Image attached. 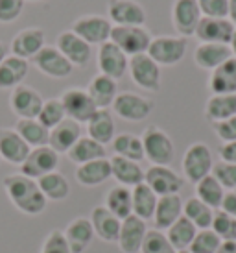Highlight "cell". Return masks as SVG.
<instances>
[{
	"label": "cell",
	"mask_w": 236,
	"mask_h": 253,
	"mask_svg": "<svg viewBox=\"0 0 236 253\" xmlns=\"http://www.w3.org/2000/svg\"><path fill=\"white\" fill-rule=\"evenodd\" d=\"M2 187L6 190L9 202L24 214L37 216L46 209L48 200L42 196L37 181L32 177L22 174H9L2 179Z\"/></svg>",
	"instance_id": "cell-1"
},
{
	"label": "cell",
	"mask_w": 236,
	"mask_h": 253,
	"mask_svg": "<svg viewBox=\"0 0 236 253\" xmlns=\"http://www.w3.org/2000/svg\"><path fill=\"white\" fill-rule=\"evenodd\" d=\"M142 146H144V157L152 165L159 167H170L175 157V146L170 135L160 129L159 126H148L142 135Z\"/></svg>",
	"instance_id": "cell-2"
},
{
	"label": "cell",
	"mask_w": 236,
	"mask_h": 253,
	"mask_svg": "<svg viewBox=\"0 0 236 253\" xmlns=\"http://www.w3.org/2000/svg\"><path fill=\"white\" fill-rule=\"evenodd\" d=\"M212 167H214V159H212V152L205 142H194L187 148V152L183 155L181 161V169H183V177L190 183L201 181L203 177L212 174Z\"/></svg>",
	"instance_id": "cell-3"
},
{
	"label": "cell",
	"mask_w": 236,
	"mask_h": 253,
	"mask_svg": "<svg viewBox=\"0 0 236 253\" xmlns=\"http://www.w3.org/2000/svg\"><path fill=\"white\" fill-rule=\"evenodd\" d=\"M187 48L188 41L185 37L159 36L152 39L146 54L159 67H174V65L183 61V57L187 54Z\"/></svg>",
	"instance_id": "cell-4"
},
{
	"label": "cell",
	"mask_w": 236,
	"mask_h": 253,
	"mask_svg": "<svg viewBox=\"0 0 236 253\" xmlns=\"http://www.w3.org/2000/svg\"><path fill=\"white\" fill-rule=\"evenodd\" d=\"M152 39V34L144 26H113L109 37V41L115 42L127 57L146 54Z\"/></svg>",
	"instance_id": "cell-5"
},
{
	"label": "cell",
	"mask_w": 236,
	"mask_h": 253,
	"mask_svg": "<svg viewBox=\"0 0 236 253\" xmlns=\"http://www.w3.org/2000/svg\"><path fill=\"white\" fill-rule=\"evenodd\" d=\"M111 107L120 119L127 120V122H142L153 113L155 102L152 98L140 96L137 92L125 91L118 92Z\"/></svg>",
	"instance_id": "cell-6"
},
{
	"label": "cell",
	"mask_w": 236,
	"mask_h": 253,
	"mask_svg": "<svg viewBox=\"0 0 236 253\" xmlns=\"http://www.w3.org/2000/svg\"><path fill=\"white\" fill-rule=\"evenodd\" d=\"M57 167H59V154L46 144V146L30 150L26 161L21 165V174L37 181L39 177L46 176L50 172H56Z\"/></svg>",
	"instance_id": "cell-7"
},
{
	"label": "cell",
	"mask_w": 236,
	"mask_h": 253,
	"mask_svg": "<svg viewBox=\"0 0 236 253\" xmlns=\"http://www.w3.org/2000/svg\"><path fill=\"white\" fill-rule=\"evenodd\" d=\"M144 183L157 196H170V194H179L181 189L185 187V177L170 167L152 165L144 172Z\"/></svg>",
	"instance_id": "cell-8"
},
{
	"label": "cell",
	"mask_w": 236,
	"mask_h": 253,
	"mask_svg": "<svg viewBox=\"0 0 236 253\" xmlns=\"http://www.w3.org/2000/svg\"><path fill=\"white\" fill-rule=\"evenodd\" d=\"M61 104L65 107L67 119L74 120L78 124H87L90 120V117L98 111L96 104L92 102V98L89 96L87 89H79V87H72L61 94Z\"/></svg>",
	"instance_id": "cell-9"
},
{
	"label": "cell",
	"mask_w": 236,
	"mask_h": 253,
	"mask_svg": "<svg viewBox=\"0 0 236 253\" xmlns=\"http://www.w3.org/2000/svg\"><path fill=\"white\" fill-rule=\"evenodd\" d=\"M127 71L131 74V80L140 89L150 92L160 91V67L148 54L129 57Z\"/></svg>",
	"instance_id": "cell-10"
},
{
	"label": "cell",
	"mask_w": 236,
	"mask_h": 253,
	"mask_svg": "<svg viewBox=\"0 0 236 253\" xmlns=\"http://www.w3.org/2000/svg\"><path fill=\"white\" fill-rule=\"evenodd\" d=\"M72 32L83 41L92 44H104L109 41L113 30V22L102 15H83L72 22Z\"/></svg>",
	"instance_id": "cell-11"
},
{
	"label": "cell",
	"mask_w": 236,
	"mask_h": 253,
	"mask_svg": "<svg viewBox=\"0 0 236 253\" xmlns=\"http://www.w3.org/2000/svg\"><path fill=\"white\" fill-rule=\"evenodd\" d=\"M201 9L197 0H174L172 6V22L175 32L181 37H192L196 34V28L201 21Z\"/></svg>",
	"instance_id": "cell-12"
},
{
	"label": "cell",
	"mask_w": 236,
	"mask_h": 253,
	"mask_svg": "<svg viewBox=\"0 0 236 253\" xmlns=\"http://www.w3.org/2000/svg\"><path fill=\"white\" fill-rule=\"evenodd\" d=\"M44 104L39 91L30 85H17L9 94V107L19 119H37Z\"/></svg>",
	"instance_id": "cell-13"
},
{
	"label": "cell",
	"mask_w": 236,
	"mask_h": 253,
	"mask_svg": "<svg viewBox=\"0 0 236 253\" xmlns=\"http://www.w3.org/2000/svg\"><path fill=\"white\" fill-rule=\"evenodd\" d=\"M107 15L115 26H144L146 24V9L137 0H109Z\"/></svg>",
	"instance_id": "cell-14"
},
{
	"label": "cell",
	"mask_w": 236,
	"mask_h": 253,
	"mask_svg": "<svg viewBox=\"0 0 236 253\" xmlns=\"http://www.w3.org/2000/svg\"><path fill=\"white\" fill-rule=\"evenodd\" d=\"M129 67V57L118 48L115 42L107 41L98 48V69L100 74L109 76L113 80H122Z\"/></svg>",
	"instance_id": "cell-15"
},
{
	"label": "cell",
	"mask_w": 236,
	"mask_h": 253,
	"mask_svg": "<svg viewBox=\"0 0 236 253\" xmlns=\"http://www.w3.org/2000/svg\"><path fill=\"white\" fill-rule=\"evenodd\" d=\"M34 65L42 74L56 80L69 78L74 71L72 63L57 50V46H48V44H44V48L34 57Z\"/></svg>",
	"instance_id": "cell-16"
},
{
	"label": "cell",
	"mask_w": 236,
	"mask_h": 253,
	"mask_svg": "<svg viewBox=\"0 0 236 253\" xmlns=\"http://www.w3.org/2000/svg\"><path fill=\"white\" fill-rule=\"evenodd\" d=\"M57 50L69 59L72 67H85L90 61L92 48L87 41L76 36L72 30H65L57 36Z\"/></svg>",
	"instance_id": "cell-17"
},
{
	"label": "cell",
	"mask_w": 236,
	"mask_h": 253,
	"mask_svg": "<svg viewBox=\"0 0 236 253\" xmlns=\"http://www.w3.org/2000/svg\"><path fill=\"white\" fill-rule=\"evenodd\" d=\"M146 231V222L142 218L135 214L124 218L120 225V233H118V248L122 250V253H140Z\"/></svg>",
	"instance_id": "cell-18"
},
{
	"label": "cell",
	"mask_w": 236,
	"mask_h": 253,
	"mask_svg": "<svg viewBox=\"0 0 236 253\" xmlns=\"http://www.w3.org/2000/svg\"><path fill=\"white\" fill-rule=\"evenodd\" d=\"M235 24L229 19H210L201 17V21L196 28L194 36L199 42H218V44H229L231 37L235 34Z\"/></svg>",
	"instance_id": "cell-19"
},
{
	"label": "cell",
	"mask_w": 236,
	"mask_h": 253,
	"mask_svg": "<svg viewBox=\"0 0 236 253\" xmlns=\"http://www.w3.org/2000/svg\"><path fill=\"white\" fill-rule=\"evenodd\" d=\"M32 148L24 142L21 135L11 127H0V157L9 165H19L26 161Z\"/></svg>",
	"instance_id": "cell-20"
},
{
	"label": "cell",
	"mask_w": 236,
	"mask_h": 253,
	"mask_svg": "<svg viewBox=\"0 0 236 253\" xmlns=\"http://www.w3.org/2000/svg\"><path fill=\"white\" fill-rule=\"evenodd\" d=\"M44 30L24 28L11 39V54L22 59H34L44 48Z\"/></svg>",
	"instance_id": "cell-21"
},
{
	"label": "cell",
	"mask_w": 236,
	"mask_h": 253,
	"mask_svg": "<svg viewBox=\"0 0 236 253\" xmlns=\"http://www.w3.org/2000/svg\"><path fill=\"white\" fill-rule=\"evenodd\" d=\"M89 220L92 224V229H94V237L105 240V242H117L118 240L122 220L115 216L109 209H105L104 205L94 207Z\"/></svg>",
	"instance_id": "cell-22"
},
{
	"label": "cell",
	"mask_w": 236,
	"mask_h": 253,
	"mask_svg": "<svg viewBox=\"0 0 236 253\" xmlns=\"http://www.w3.org/2000/svg\"><path fill=\"white\" fill-rule=\"evenodd\" d=\"M231 54L229 44H218V42H199L194 50V63L203 71H214L222 63H225Z\"/></svg>",
	"instance_id": "cell-23"
},
{
	"label": "cell",
	"mask_w": 236,
	"mask_h": 253,
	"mask_svg": "<svg viewBox=\"0 0 236 253\" xmlns=\"http://www.w3.org/2000/svg\"><path fill=\"white\" fill-rule=\"evenodd\" d=\"M183 216V200L179 194H170V196H159L157 207L153 212V224L155 229L166 231L172 224H175Z\"/></svg>",
	"instance_id": "cell-24"
},
{
	"label": "cell",
	"mask_w": 236,
	"mask_h": 253,
	"mask_svg": "<svg viewBox=\"0 0 236 253\" xmlns=\"http://www.w3.org/2000/svg\"><path fill=\"white\" fill-rule=\"evenodd\" d=\"M81 137V124H78L74 120L65 119L61 124L50 129L48 135V146L54 148L57 154H67L70 148L74 146Z\"/></svg>",
	"instance_id": "cell-25"
},
{
	"label": "cell",
	"mask_w": 236,
	"mask_h": 253,
	"mask_svg": "<svg viewBox=\"0 0 236 253\" xmlns=\"http://www.w3.org/2000/svg\"><path fill=\"white\" fill-rule=\"evenodd\" d=\"M63 233H65V239L69 242L72 253H83L94 239L92 224H90L89 218L85 216H78L74 220H70L67 229Z\"/></svg>",
	"instance_id": "cell-26"
},
{
	"label": "cell",
	"mask_w": 236,
	"mask_h": 253,
	"mask_svg": "<svg viewBox=\"0 0 236 253\" xmlns=\"http://www.w3.org/2000/svg\"><path fill=\"white\" fill-rule=\"evenodd\" d=\"M208 91L212 94H236V57H229L210 72Z\"/></svg>",
	"instance_id": "cell-27"
},
{
	"label": "cell",
	"mask_w": 236,
	"mask_h": 253,
	"mask_svg": "<svg viewBox=\"0 0 236 253\" xmlns=\"http://www.w3.org/2000/svg\"><path fill=\"white\" fill-rule=\"evenodd\" d=\"M109 177H113V172L111 161L107 157L79 165L76 169V181L83 187H98L107 181Z\"/></svg>",
	"instance_id": "cell-28"
},
{
	"label": "cell",
	"mask_w": 236,
	"mask_h": 253,
	"mask_svg": "<svg viewBox=\"0 0 236 253\" xmlns=\"http://www.w3.org/2000/svg\"><path fill=\"white\" fill-rule=\"evenodd\" d=\"M109 161H111L113 177L118 181V185L133 189V187H137V185L144 181V170L137 161L125 159V157H120V155H115Z\"/></svg>",
	"instance_id": "cell-29"
},
{
	"label": "cell",
	"mask_w": 236,
	"mask_h": 253,
	"mask_svg": "<svg viewBox=\"0 0 236 253\" xmlns=\"http://www.w3.org/2000/svg\"><path fill=\"white\" fill-rule=\"evenodd\" d=\"M87 92L92 98V102L96 104L98 109H107L109 106H113V102L118 94V85L117 80H113L109 76L104 74H96V76L90 80Z\"/></svg>",
	"instance_id": "cell-30"
},
{
	"label": "cell",
	"mask_w": 236,
	"mask_h": 253,
	"mask_svg": "<svg viewBox=\"0 0 236 253\" xmlns=\"http://www.w3.org/2000/svg\"><path fill=\"white\" fill-rule=\"evenodd\" d=\"M87 131H89L90 139H94L104 146L113 142L115 135H117V127H115V119H113L111 111L109 109H98L87 122Z\"/></svg>",
	"instance_id": "cell-31"
},
{
	"label": "cell",
	"mask_w": 236,
	"mask_h": 253,
	"mask_svg": "<svg viewBox=\"0 0 236 253\" xmlns=\"http://www.w3.org/2000/svg\"><path fill=\"white\" fill-rule=\"evenodd\" d=\"M28 74V61L17 56H6V59L0 63V89H11L24 82Z\"/></svg>",
	"instance_id": "cell-32"
},
{
	"label": "cell",
	"mask_w": 236,
	"mask_h": 253,
	"mask_svg": "<svg viewBox=\"0 0 236 253\" xmlns=\"http://www.w3.org/2000/svg\"><path fill=\"white\" fill-rule=\"evenodd\" d=\"M105 209L115 214L117 218L124 220V218L133 214V200H131V189L124 187V185H115L107 190L105 194Z\"/></svg>",
	"instance_id": "cell-33"
},
{
	"label": "cell",
	"mask_w": 236,
	"mask_h": 253,
	"mask_svg": "<svg viewBox=\"0 0 236 253\" xmlns=\"http://www.w3.org/2000/svg\"><path fill=\"white\" fill-rule=\"evenodd\" d=\"M67 157L70 159V163H76L78 167H79V165H85V163L104 159L105 146L96 142L94 139H90L89 135L87 137H79V141L67 152Z\"/></svg>",
	"instance_id": "cell-34"
},
{
	"label": "cell",
	"mask_w": 236,
	"mask_h": 253,
	"mask_svg": "<svg viewBox=\"0 0 236 253\" xmlns=\"http://www.w3.org/2000/svg\"><path fill=\"white\" fill-rule=\"evenodd\" d=\"M205 117L212 124L236 117V94H212L205 104Z\"/></svg>",
	"instance_id": "cell-35"
},
{
	"label": "cell",
	"mask_w": 236,
	"mask_h": 253,
	"mask_svg": "<svg viewBox=\"0 0 236 253\" xmlns=\"http://www.w3.org/2000/svg\"><path fill=\"white\" fill-rule=\"evenodd\" d=\"M131 200H133V214L142 218L144 222L152 220L155 207H157V200L159 196L153 192L146 183L142 181L140 185L131 189Z\"/></svg>",
	"instance_id": "cell-36"
},
{
	"label": "cell",
	"mask_w": 236,
	"mask_h": 253,
	"mask_svg": "<svg viewBox=\"0 0 236 253\" xmlns=\"http://www.w3.org/2000/svg\"><path fill=\"white\" fill-rule=\"evenodd\" d=\"M37 185L41 189L42 196L48 202H63L70 194V183L69 179L63 176L61 172H50L46 176L37 179Z\"/></svg>",
	"instance_id": "cell-37"
},
{
	"label": "cell",
	"mask_w": 236,
	"mask_h": 253,
	"mask_svg": "<svg viewBox=\"0 0 236 253\" xmlns=\"http://www.w3.org/2000/svg\"><path fill=\"white\" fill-rule=\"evenodd\" d=\"M13 129L21 135L30 148H39L48 144L50 129H46L37 119H19L15 122Z\"/></svg>",
	"instance_id": "cell-38"
},
{
	"label": "cell",
	"mask_w": 236,
	"mask_h": 253,
	"mask_svg": "<svg viewBox=\"0 0 236 253\" xmlns=\"http://www.w3.org/2000/svg\"><path fill=\"white\" fill-rule=\"evenodd\" d=\"M183 216H187L197 229H210L214 209H210L207 204H203L199 198H188L183 202Z\"/></svg>",
	"instance_id": "cell-39"
},
{
	"label": "cell",
	"mask_w": 236,
	"mask_h": 253,
	"mask_svg": "<svg viewBox=\"0 0 236 253\" xmlns=\"http://www.w3.org/2000/svg\"><path fill=\"white\" fill-rule=\"evenodd\" d=\"M113 152L115 155L125 157V159H131V161L140 163L144 157V146H142V139L133 133H120L115 135L113 139Z\"/></svg>",
	"instance_id": "cell-40"
},
{
	"label": "cell",
	"mask_w": 236,
	"mask_h": 253,
	"mask_svg": "<svg viewBox=\"0 0 236 253\" xmlns=\"http://www.w3.org/2000/svg\"><path fill=\"white\" fill-rule=\"evenodd\" d=\"M196 233H197V227H196L187 216H181L175 224H172L166 229V237L177 252H183V250H188V248H190V244H192V240H194V237H196Z\"/></svg>",
	"instance_id": "cell-41"
},
{
	"label": "cell",
	"mask_w": 236,
	"mask_h": 253,
	"mask_svg": "<svg viewBox=\"0 0 236 253\" xmlns=\"http://www.w3.org/2000/svg\"><path fill=\"white\" fill-rule=\"evenodd\" d=\"M227 190L223 189L220 181L216 179L212 174L207 177H203L201 181L196 183V198H199L203 204H207L210 209H220V205L223 202V196H225Z\"/></svg>",
	"instance_id": "cell-42"
},
{
	"label": "cell",
	"mask_w": 236,
	"mask_h": 253,
	"mask_svg": "<svg viewBox=\"0 0 236 253\" xmlns=\"http://www.w3.org/2000/svg\"><path fill=\"white\" fill-rule=\"evenodd\" d=\"M65 119H67V113H65V107H63L59 98L44 100V104H42V107H41V113H39V117H37V120H39L46 129L56 127L57 124H61Z\"/></svg>",
	"instance_id": "cell-43"
},
{
	"label": "cell",
	"mask_w": 236,
	"mask_h": 253,
	"mask_svg": "<svg viewBox=\"0 0 236 253\" xmlns=\"http://www.w3.org/2000/svg\"><path fill=\"white\" fill-rule=\"evenodd\" d=\"M140 253H177L172 242L168 240L166 233L160 229H148Z\"/></svg>",
	"instance_id": "cell-44"
},
{
	"label": "cell",
	"mask_w": 236,
	"mask_h": 253,
	"mask_svg": "<svg viewBox=\"0 0 236 253\" xmlns=\"http://www.w3.org/2000/svg\"><path fill=\"white\" fill-rule=\"evenodd\" d=\"M222 246V239L212 229H197L192 244L188 248L190 253H216Z\"/></svg>",
	"instance_id": "cell-45"
},
{
	"label": "cell",
	"mask_w": 236,
	"mask_h": 253,
	"mask_svg": "<svg viewBox=\"0 0 236 253\" xmlns=\"http://www.w3.org/2000/svg\"><path fill=\"white\" fill-rule=\"evenodd\" d=\"M210 229L222 239V242L236 240V218L223 211H214Z\"/></svg>",
	"instance_id": "cell-46"
},
{
	"label": "cell",
	"mask_w": 236,
	"mask_h": 253,
	"mask_svg": "<svg viewBox=\"0 0 236 253\" xmlns=\"http://www.w3.org/2000/svg\"><path fill=\"white\" fill-rule=\"evenodd\" d=\"M212 176L220 181L225 190H236V165L218 161L212 167Z\"/></svg>",
	"instance_id": "cell-47"
},
{
	"label": "cell",
	"mask_w": 236,
	"mask_h": 253,
	"mask_svg": "<svg viewBox=\"0 0 236 253\" xmlns=\"http://www.w3.org/2000/svg\"><path fill=\"white\" fill-rule=\"evenodd\" d=\"M39 253H72L67 239H65V233L59 229H52V231L44 237L42 240V246Z\"/></svg>",
	"instance_id": "cell-48"
},
{
	"label": "cell",
	"mask_w": 236,
	"mask_h": 253,
	"mask_svg": "<svg viewBox=\"0 0 236 253\" xmlns=\"http://www.w3.org/2000/svg\"><path fill=\"white\" fill-rule=\"evenodd\" d=\"M203 17L210 19H227L229 17V0H197Z\"/></svg>",
	"instance_id": "cell-49"
},
{
	"label": "cell",
	"mask_w": 236,
	"mask_h": 253,
	"mask_svg": "<svg viewBox=\"0 0 236 253\" xmlns=\"http://www.w3.org/2000/svg\"><path fill=\"white\" fill-rule=\"evenodd\" d=\"M26 0H0V22L9 24L21 17Z\"/></svg>",
	"instance_id": "cell-50"
},
{
	"label": "cell",
	"mask_w": 236,
	"mask_h": 253,
	"mask_svg": "<svg viewBox=\"0 0 236 253\" xmlns=\"http://www.w3.org/2000/svg\"><path fill=\"white\" fill-rule=\"evenodd\" d=\"M212 129H214V133L218 135V139L222 142L236 141V117L216 122V124H212Z\"/></svg>",
	"instance_id": "cell-51"
},
{
	"label": "cell",
	"mask_w": 236,
	"mask_h": 253,
	"mask_svg": "<svg viewBox=\"0 0 236 253\" xmlns=\"http://www.w3.org/2000/svg\"><path fill=\"white\" fill-rule=\"evenodd\" d=\"M218 152H220V161L233 163V165H236V141L223 142Z\"/></svg>",
	"instance_id": "cell-52"
},
{
	"label": "cell",
	"mask_w": 236,
	"mask_h": 253,
	"mask_svg": "<svg viewBox=\"0 0 236 253\" xmlns=\"http://www.w3.org/2000/svg\"><path fill=\"white\" fill-rule=\"evenodd\" d=\"M220 211L227 212V214L236 218V190H227V192H225L223 202H222V205H220Z\"/></svg>",
	"instance_id": "cell-53"
},
{
	"label": "cell",
	"mask_w": 236,
	"mask_h": 253,
	"mask_svg": "<svg viewBox=\"0 0 236 253\" xmlns=\"http://www.w3.org/2000/svg\"><path fill=\"white\" fill-rule=\"evenodd\" d=\"M216 253H236V240L222 242V246L218 248V252Z\"/></svg>",
	"instance_id": "cell-54"
},
{
	"label": "cell",
	"mask_w": 236,
	"mask_h": 253,
	"mask_svg": "<svg viewBox=\"0 0 236 253\" xmlns=\"http://www.w3.org/2000/svg\"><path fill=\"white\" fill-rule=\"evenodd\" d=\"M227 19L236 26V0H229V17Z\"/></svg>",
	"instance_id": "cell-55"
},
{
	"label": "cell",
	"mask_w": 236,
	"mask_h": 253,
	"mask_svg": "<svg viewBox=\"0 0 236 253\" xmlns=\"http://www.w3.org/2000/svg\"><path fill=\"white\" fill-rule=\"evenodd\" d=\"M229 48H231V54H233V57H236V28H235V34H233V37H231Z\"/></svg>",
	"instance_id": "cell-56"
},
{
	"label": "cell",
	"mask_w": 236,
	"mask_h": 253,
	"mask_svg": "<svg viewBox=\"0 0 236 253\" xmlns=\"http://www.w3.org/2000/svg\"><path fill=\"white\" fill-rule=\"evenodd\" d=\"M6 56H7V50H6V46H4V44H2V42H0V63H2V61H4V59H6Z\"/></svg>",
	"instance_id": "cell-57"
},
{
	"label": "cell",
	"mask_w": 236,
	"mask_h": 253,
	"mask_svg": "<svg viewBox=\"0 0 236 253\" xmlns=\"http://www.w3.org/2000/svg\"><path fill=\"white\" fill-rule=\"evenodd\" d=\"M177 253H190L188 250H183V252H177Z\"/></svg>",
	"instance_id": "cell-58"
},
{
	"label": "cell",
	"mask_w": 236,
	"mask_h": 253,
	"mask_svg": "<svg viewBox=\"0 0 236 253\" xmlns=\"http://www.w3.org/2000/svg\"><path fill=\"white\" fill-rule=\"evenodd\" d=\"M30 2H39V0H30Z\"/></svg>",
	"instance_id": "cell-59"
},
{
	"label": "cell",
	"mask_w": 236,
	"mask_h": 253,
	"mask_svg": "<svg viewBox=\"0 0 236 253\" xmlns=\"http://www.w3.org/2000/svg\"><path fill=\"white\" fill-rule=\"evenodd\" d=\"M0 161H2V157H0Z\"/></svg>",
	"instance_id": "cell-60"
}]
</instances>
